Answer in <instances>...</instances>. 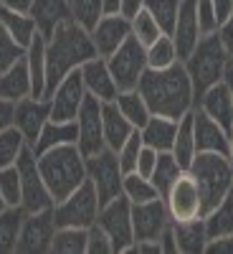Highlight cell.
Returning a JSON list of instances; mask_svg holds the SVG:
<instances>
[{"mask_svg":"<svg viewBox=\"0 0 233 254\" xmlns=\"http://www.w3.org/2000/svg\"><path fill=\"white\" fill-rule=\"evenodd\" d=\"M195 3L198 0H180V10H178V20L173 28V41L178 49V59L185 61L190 56V51L195 49V44L200 41V26H198V13H195Z\"/></svg>","mask_w":233,"mask_h":254,"instance_id":"d6986e66","label":"cell"},{"mask_svg":"<svg viewBox=\"0 0 233 254\" xmlns=\"http://www.w3.org/2000/svg\"><path fill=\"white\" fill-rule=\"evenodd\" d=\"M51 252L53 254H87V229L58 226Z\"/></svg>","mask_w":233,"mask_h":254,"instance_id":"d590c367","label":"cell"},{"mask_svg":"<svg viewBox=\"0 0 233 254\" xmlns=\"http://www.w3.org/2000/svg\"><path fill=\"white\" fill-rule=\"evenodd\" d=\"M81 81H84V89L87 94L96 97L99 102H114L119 89H117V81L107 66V59L104 56H94L87 64H81Z\"/></svg>","mask_w":233,"mask_h":254,"instance_id":"ac0fdd59","label":"cell"},{"mask_svg":"<svg viewBox=\"0 0 233 254\" xmlns=\"http://www.w3.org/2000/svg\"><path fill=\"white\" fill-rule=\"evenodd\" d=\"M144 10L150 13L157 26L162 28V33L170 36L178 20V10H180V0H144Z\"/></svg>","mask_w":233,"mask_h":254,"instance_id":"f35d334b","label":"cell"},{"mask_svg":"<svg viewBox=\"0 0 233 254\" xmlns=\"http://www.w3.org/2000/svg\"><path fill=\"white\" fill-rule=\"evenodd\" d=\"M228 61H231V56L226 54L218 33H205V36H200V41L195 44V49L190 51V56L183 61L185 69H187V74H190V81H193L195 102H198V97H200L208 87H213V84L223 81V74H226Z\"/></svg>","mask_w":233,"mask_h":254,"instance_id":"5b68a950","label":"cell"},{"mask_svg":"<svg viewBox=\"0 0 233 254\" xmlns=\"http://www.w3.org/2000/svg\"><path fill=\"white\" fill-rule=\"evenodd\" d=\"M56 237V221H53V208L36 211V214H26L23 224H20L18 234V254H46L51 252Z\"/></svg>","mask_w":233,"mask_h":254,"instance_id":"8fae6325","label":"cell"},{"mask_svg":"<svg viewBox=\"0 0 233 254\" xmlns=\"http://www.w3.org/2000/svg\"><path fill=\"white\" fill-rule=\"evenodd\" d=\"M107 66H109V71L117 81L119 92L137 89L142 74L147 71V49L135 36H130L112 56H107Z\"/></svg>","mask_w":233,"mask_h":254,"instance_id":"ba28073f","label":"cell"},{"mask_svg":"<svg viewBox=\"0 0 233 254\" xmlns=\"http://www.w3.org/2000/svg\"><path fill=\"white\" fill-rule=\"evenodd\" d=\"M170 224H173V231H175L178 252H183V254H203V249L208 244L203 216L187 219V221H170Z\"/></svg>","mask_w":233,"mask_h":254,"instance_id":"83f0119b","label":"cell"},{"mask_svg":"<svg viewBox=\"0 0 233 254\" xmlns=\"http://www.w3.org/2000/svg\"><path fill=\"white\" fill-rule=\"evenodd\" d=\"M144 8V0H122V15L124 18H132Z\"/></svg>","mask_w":233,"mask_h":254,"instance_id":"db71d44e","label":"cell"},{"mask_svg":"<svg viewBox=\"0 0 233 254\" xmlns=\"http://www.w3.org/2000/svg\"><path fill=\"white\" fill-rule=\"evenodd\" d=\"M101 3H104V15L122 13V0H101Z\"/></svg>","mask_w":233,"mask_h":254,"instance_id":"9f6ffc18","label":"cell"},{"mask_svg":"<svg viewBox=\"0 0 233 254\" xmlns=\"http://www.w3.org/2000/svg\"><path fill=\"white\" fill-rule=\"evenodd\" d=\"M198 107L210 117L216 120L223 130H233V97H231V89L226 81H218L213 87H208L200 97H198Z\"/></svg>","mask_w":233,"mask_h":254,"instance_id":"44dd1931","label":"cell"},{"mask_svg":"<svg viewBox=\"0 0 233 254\" xmlns=\"http://www.w3.org/2000/svg\"><path fill=\"white\" fill-rule=\"evenodd\" d=\"M79 140V127H76V120L71 122H56V120H48L41 130L38 140L33 142V153L41 155L51 150V147H61V145H76Z\"/></svg>","mask_w":233,"mask_h":254,"instance_id":"d4e9b609","label":"cell"},{"mask_svg":"<svg viewBox=\"0 0 233 254\" xmlns=\"http://www.w3.org/2000/svg\"><path fill=\"white\" fill-rule=\"evenodd\" d=\"M51 120V102L44 99V97H26L15 102V117H13V125L18 127L23 137L28 140V145L33 147V142L38 140L44 125Z\"/></svg>","mask_w":233,"mask_h":254,"instance_id":"2e32d148","label":"cell"},{"mask_svg":"<svg viewBox=\"0 0 233 254\" xmlns=\"http://www.w3.org/2000/svg\"><path fill=\"white\" fill-rule=\"evenodd\" d=\"M23 56L31 74V97H44L46 94V36L36 33Z\"/></svg>","mask_w":233,"mask_h":254,"instance_id":"4316f807","label":"cell"},{"mask_svg":"<svg viewBox=\"0 0 233 254\" xmlns=\"http://www.w3.org/2000/svg\"><path fill=\"white\" fill-rule=\"evenodd\" d=\"M31 3H33V0H0V5H3V8L20 10V13H28L31 10Z\"/></svg>","mask_w":233,"mask_h":254,"instance_id":"11a10c76","label":"cell"},{"mask_svg":"<svg viewBox=\"0 0 233 254\" xmlns=\"http://www.w3.org/2000/svg\"><path fill=\"white\" fill-rule=\"evenodd\" d=\"M23 54H26V49L18 46L15 41L5 33V28L0 26V74H3L5 69H10Z\"/></svg>","mask_w":233,"mask_h":254,"instance_id":"ee69618b","label":"cell"},{"mask_svg":"<svg viewBox=\"0 0 233 254\" xmlns=\"http://www.w3.org/2000/svg\"><path fill=\"white\" fill-rule=\"evenodd\" d=\"M36 20V28L41 36H51L63 20L71 18V8H69V0H33L31 10H28Z\"/></svg>","mask_w":233,"mask_h":254,"instance_id":"7402d4cb","label":"cell"},{"mask_svg":"<svg viewBox=\"0 0 233 254\" xmlns=\"http://www.w3.org/2000/svg\"><path fill=\"white\" fill-rule=\"evenodd\" d=\"M0 8H3V5H0Z\"/></svg>","mask_w":233,"mask_h":254,"instance_id":"94428289","label":"cell"},{"mask_svg":"<svg viewBox=\"0 0 233 254\" xmlns=\"http://www.w3.org/2000/svg\"><path fill=\"white\" fill-rule=\"evenodd\" d=\"M175 132H178V120L160 117V115H152L147 120V125L140 130L142 142L147 147H152V150H157V153H170Z\"/></svg>","mask_w":233,"mask_h":254,"instance_id":"484cf974","label":"cell"},{"mask_svg":"<svg viewBox=\"0 0 233 254\" xmlns=\"http://www.w3.org/2000/svg\"><path fill=\"white\" fill-rule=\"evenodd\" d=\"M0 26H3L5 33L23 49H28L33 36L38 33L36 20H33L31 13H20V10H10V8H0Z\"/></svg>","mask_w":233,"mask_h":254,"instance_id":"f1b7e54d","label":"cell"},{"mask_svg":"<svg viewBox=\"0 0 233 254\" xmlns=\"http://www.w3.org/2000/svg\"><path fill=\"white\" fill-rule=\"evenodd\" d=\"M84 97H87V89H84V81H81V71L74 69L69 76H63V81L48 97V102H51V120H56V122L76 120Z\"/></svg>","mask_w":233,"mask_h":254,"instance_id":"5bb4252c","label":"cell"},{"mask_svg":"<svg viewBox=\"0 0 233 254\" xmlns=\"http://www.w3.org/2000/svg\"><path fill=\"white\" fill-rule=\"evenodd\" d=\"M87 254H114L112 239L99 224H92L87 229Z\"/></svg>","mask_w":233,"mask_h":254,"instance_id":"f6af8a7d","label":"cell"},{"mask_svg":"<svg viewBox=\"0 0 233 254\" xmlns=\"http://www.w3.org/2000/svg\"><path fill=\"white\" fill-rule=\"evenodd\" d=\"M23 216H26V211L20 206H8V208L0 211V254H13L15 252Z\"/></svg>","mask_w":233,"mask_h":254,"instance_id":"1f68e13d","label":"cell"},{"mask_svg":"<svg viewBox=\"0 0 233 254\" xmlns=\"http://www.w3.org/2000/svg\"><path fill=\"white\" fill-rule=\"evenodd\" d=\"M178 49H175V41L173 36H160L152 46H147V69H167L178 64Z\"/></svg>","mask_w":233,"mask_h":254,"instance_id":"74e56055","label":"cell"},{"mask_svg":"<svg viewBox=\"0 0 233 254\" xmlns=\"http://www.w3.org/2000/svg\"><path fill=\"white\" fill-rule=\"evenodd\" d=\"M231 196H233V188H231Z\"/></svg>","mask_w":233,"mask_h":254,"instance_id":"91938a15","label":"cell"},{"mask_svg":"<svg viewBox=\"0 0 233 254\" xmlns=\"http://www.w3.org/2000/svg\"><path fill=\"white\" fill-rule=\"evenodd\" d=\"M26 147H31V145H28V140L23 137V132H20L15 125L0 130V168L15 165Z\"/></svg>","mask_w":233,"mask_h":254,"instance_id":"e575fe53","label":"cell"},{"mask_svg":"<svg viewBox=\"0 0 233 254\" xmlns=\"http://www.w3.org/2000/svg\"><path fill=\"white\" fill-rule=\"evenodd\" d=\"M96 56V49L92 44V33L81 28L74 18L63 23L46 38V94L48 99L53 89L69 76L74 69H81V64Z\"/></svg>","mask_w":233,"mask_h":254,"instance_id":"7a4b0ae2","label":"cell"},{"mask_svg":"<svg viewBox=\"0 0 233 254\" xmlns=\"http://www.w3.org/2000/svg\"><path fill=\"white\" fill-rule=\"evenodd\" d=\"M223 81L228 84V89H231V97H233V59L228 61V66H226V74H223Z\"/></svg>","mask_w":233,"mask_h":254,"instance_id":"6f0895ef","label":"cell"},{"mask_svg":"<svg viewBox=\"0 0 233 254\" xmlns=\"http://www.w3.org/2000/svg\"><path fill=\"white\" fill-rule=\"evenodd\" d=\"M96 224L107 231V237L112 239L114 254L130 252V247L135 244V226H132V203H130V198L117 196L109 203H104L99 208Z\"/></svg>","mask_w":233,"mask_h":254,"instance_id":"9c48e42d","label":"cell"},{"mask_svg":"<svg viewBox=\"0 0 233 254\" xmlns=\"http://www.w3.org/2000/svg\"><path fill=\"white\" fill-rule=\"evenodd\" d=\"M193 132H195V150L198 153H221L228 155V130L210 120L198 104L193 107Z\"/></svg>","mask_w":233,"mask_h":254,"instance_id":"ffe728a7","label":"cell"},{"mask_svg":"<svg viewBox=\"0 0 233 254\" xmlns=\"http://www.w3.org/2000/svg\"><path fill=\"white\" fill-rule=\"evenodd\" d=\"M203 224H205L208 239L233 234V196L228 193L218 206H213L210 211H205V214H203Z\"/></svg>","mask_w":233,"mask_h":254,"instance_id":"4dcf8cb0","label":"cell"},{"mask_svg":"<svg viewBox=\"0 0 233 254\" xmlns=\"http://www.w3.org/2000/svg\"><path fill=\"white\" fill-rule=\"evenodd\" d=\"M13 117H15V102L0 99V130L13 125Z\"/></svg>","mask_w":233,"mask_h":254,"instance_id":"816d5d0a","label":"cell"},{"mask_svg":"<svg viewBox=\"0 0 233 254\" xmlns=\"http://www.w3.org/2000/svg\"><path fill=\"white\" fill-rule=\"evenodd\" d=\"M15 165H18V173H20V208H23L26 214L53 208V196H51L44 176H41L38 158L33 153V147H26Z\"/></svg>","mask_w":233,"mask_h":254,"instance_id":"52a82bcc","label":"cell"},{"mask_svg":"<svg viewBox=\"0 0 233 254\" xmlns=\"http://www.w3.org/2000/svg\"><path fill=\"white\" fill-rule=\"evenodd\" d=\"M26 97H31V74H28L26 56H20L10 69L0 74V99L20 102Z\"/></svg>","mask_w":233,"mask_h":254,"instance_id":"cb8c5ba5","label":"cell"},{"mask_svg":"<svg viewBox=\"0 0 233 254\" xmlns=\"http://www.w3.org/2000/svg\"><path fill=\"white\" fill-rule=\"evenodd\" d=\"M130 26H132V36L140 41V44H142L144 49H147V46H152L160 36H165V33H162V28L157 26V20H155L150 13H147L144 8H142L137 15H132V18H130Z\"/></svg>","mask_w":233,"mask_h":254,"instance_id":"60d3db41","label":"cell"},{"mask_svg":"<svg viewBox=\"0 0 233 254\" xmlns=\"http://www.w3.org/2000/svg\"><path fill=\"white\" fill-rule=\"evenodd\" d=\"M132 226L135 242L140 239H157L170 226V214L162 198H152L144 203H132Z\"/></svg>","mask_w":233,"mask_h":254,"instance_id":"9a60e30c","label":"cell"},{"mask_svg":"<svg viewBox=\"0 0 233 254\" xmlns=\"http://www.w3.org/2000/svg\"><path fill=\"white\" fill-rule=\"evenodd\" d=\"M183 173H185V171L180 168V163L173 158V153H160V155H157V165H155V171H152L150 181L155 183L160 198L173 188V183H175Z\"/></svg>","mask_w":233,"mask_h":254,"instance_id":"836d02e7","label":"cell"},{"mask_svg":"<svg viewBox=\"0 0 233 254\" xmlns=\"http://www.w3.org/2000/svg\"><path fill=\"white\" fill-rule=\"evenodd\" d=\"M117 107L122 110V115L132 122V127H137V130H142V127L147 125V120L152 117L150 107H147L144 97L140 94V89H124L117 94Z\"/></svg>","mask_w":233,"mask_h":254,"instance_id":"d6a6232c","label":"cell"},{"mask_svg":"<svg viewBox=\"0 0 233 254\" xmlns=\"http://www.w3.org/2000/svg\"><path fill=\"white\" fill-rule=\"evenodd\" d=\"M187 173L198 183L203 214L218 206L233 188V163L221 153H195Z\"/></svg>","mask_w":233,"mask_h":254,"instance_id":"277c9868","label":"cell"},{"mask_svg":"<svg viewBox=\"0 0 233 254\" xmlns=\"http://www.w3.org/2000/svg\"><path fill=\"white\" fill-rule=\"evenodd\" d=\"M228 160L233 163V130L228 132Z\"/></svg>","mask_w":233,"mask_h":254,"instance_id":"680465c9","label":"cell"},{"mask_svg":"<svg viewBox=\"0 0 233 254\" xmlns=\"http://www.w3.org/2000/svg\"><path fill=\"white\" fill-rule=\"evenodd\" d=\"M69 8H71V18L81 28H87L89 33L94 31V26L104 15V3L101 0H69Z\"/></svg>","mask_w":233,"mask_h":254,"instance_id":"ab89813d","label":"cell"},{"mask_svg":"<svg viewBox=\"0 0 233 254\" xmlns=\"http://www.w3.org/2000/svg\"><path fill=\"white\" fill-rule=\"evenodd\" d=\"M38 158V168L44 176L53 203L66 198L69 193L87 181V158L81 155V150L76 145H61V147H51V150L36 155Z\"/></svg>","mask_w":233,"mask_h":254,"instance_id":"3957f363","label":"cell"},{"mask_svg":"<svg viewBox=\"0 0 233 254\" xmlns=\"http://www.w3.org/2000/svg\"><path fill=\"white\" fill-rule=\"evenodd\" d=\"M99 196L96 188L92 186V181L87 178L74 193H69L66 198H61L53 203V221L56 229L58 226H76V229H89L92 224H96L99 216Z\"/></svg>","mask_w":233,"mask_h":254,"instance_id":"8992f818","label":"cell"},{"mask_svg":"<svg viewBox=\"0 0 233 254\" xmlns=\"http://www.w3.org/2000/svg\"><path fill=\"white\" fill-rule=\"evenodd\" d=\"M157 150H152V147H142L140 150V158H137V165H135V171L140 173V176H144V178H150L152 176V171H155V165H157Z\"/></svg>","mask_w":233,"mask_h":254,"instance_id":"7dc6e473","label":"cell"},{"mask_svg":"<svg viewBox=\"0 0 233 254\" xmlns=\"http://www.w3.org/2000/svg\"><path fill=\"white\" fill-rule=\"evenodd\" d=\"M132 36L130 18H124L122 13L117 15H101V20L92 31V44L96 49V56H112L127 38Z\"/></svg>","mask_w":233,"mask_h":254,"instance_id":"e0dca14e","label":"cell"},{"mask_svg":"<svg viewBox=\"0 0 233 254\" xmlns=\"http://www.w3.org/2000/svg\"><path fill=\"white\" fill-rule=\"evenodd\" d=\"M157 244H160V252L162 254H178V242H175V231H173V224L167 226L162 234L157 237Z\"/></svg>","mask_w":233,"mask_h":254,"instance_id":"f907efd6","label":"cell"},{"mask_svg":"<svg viewBox=\"0 0 233 254\" xmlns=\"http://www.w3.org/2000/svg\"><path fill=\"white\" fill-rule=\"evenodd\" d=\"M162 201L167 206L170 221H187V219L203 216V201H200L198 183L187 171L173 183V188L162 196Z\"/></svg>","mask_w":233,"mask_h":254,"instance_id":"4fadbf2b","label":"cell"},{"mask_svg":"<svg viewBox=\"0 0 233 254\" xmlns=\"http://www.w3.org/2000/svg\"><path fill=\"white\" fill-rule=\"evenodd\" d=\"M76 127H79V140L76 147L84 158H92L101 153L107 142H104V125H101V102L92 94L84 97L81 110L76 115Z\"/></svg>","mask_w":233,"mask_h":254,"instance_id":"7c38bea8","label":"cell"},{"mask_svg":"<svg viewBox=\"0 0 233 254\" xmlns=\"http://www.w3.org/2000/svg\"><path fill=\"white\" fill-rule=\"evenodd\" d=\"M87 178L92 181V186L96 188L99 203H109L112 198L122 196V181H124V171L117 160V153L104 147L101 153L87 158Z\"/></svg>","mask_w":233,"mask_h":254,"instance_id":"30bf717a","label":"cell"},{"mask_svg":"<svg viewBox=\"0 0 233 254\" xmlns=\"http://www.w3.org/2000/svg\"><path fill=\"white\" fill-rule=\"evenodd\" d=\"M205 254H233V234L228 237H216V239H208Z\"/></svg>","mask_w":233,"mask_h":254,"instance_id":"c3c4849f","label":"cell"},{"mask_svg":"<svg viewBox=\"0 0 233 254\" xmlns=\"http://www.w3.org/2000/svg\"><path fill=\"white\" fill-rule=\"evenodd\" d=\"M218 38H221V44H223V49H226V54L233 59V13L223 20V23L218 26Z\"/></svg>","mask_w":233,"mask_h":254,"instance_id":"681fc988","label":"cell"},{"mask_svg":"<svg viewBox=\"0 0 233 254\" xmlns=\"http://www.w3.org/2000/svg\"><path fill=\"white\" fill-rule=\"evenodd\" d=\"M213 3V10H216V18H218V26L233 13V0H210Z\"/></svg>","mask_w":233,"mask_h":254,"instance_id":"f5cc1de1","label":"cell"},{"mask_svg":"<svg viewBox=\"0 0 233 254\" xmlns=\"http://www.w3.org/2000/svg\"><path fill=\"white\" fill-rule=\"evenodd\" d=\"M101 125H104V142L109 150H119L127 142L137 127H132V122L122 115V110L117 107V102H101Z\"/></svg>","mask_w":233,"mask_h":254,"instance_id":"603a6c76","label":"cell"},{"mask_svg":"<svg viewBox=\"0 0 233 254\" xmlns=\"http://www.w3.org/2000/svg\"><path fill=\"white\" fill-rule=\"evenodd\" d=\"M173 158L180 163L183 171H187L190 163L195 158V132H193V110H190L185 117L178 120V132H175V140H173V147H170Z\"/></svg>","mask_w":233,"mask_h":254,"instance_id":"f546056e","label":"cell"},{"mask_svg":"<svg viewBox=\"0 0 233 254\" xmlns=\"http://www.w3.org/2000/svg\"><path fill=\"white\" fill-rule=\"evenodd\" d=\"M195 13H198V26H200L203 36L218 31V18H216V10H213V3H210V0H198Z\"/></svg>","mask_w":233,"mask_h":254,"instance_id":"bcb514c9","label":"cell"},{"mask_svg":"<svg viewBox=\"0 0 233 254\" xmlns=\"http://www.w3.org/2000/svg\"><path fill=\"white\" fill-rule=\"evenodd\" d=\"M144 147V142H142V135H140V130H135L130 137H127V142L117 150V160H119V165H122V171L124 173H132L135 171V165H137V158H140V150Z\"/></svg>","mask_w":233,"mask_h":254,"instance_id":"7bdbcfd3","label":"cell"},{"mask_svg":"<svg viewBox=\"0 0 233 254\" xmlns=\"http://www.w3.org/2000/svg\"><path fill=\"white\" fill-rule=\"evenodd\" d=\"M152 115L180 120L195 107V89L185 64L178 61L167 69H147L137 84Z\"/></svg>","mask_w":233,"mask_h":254,"instance_id":"6da1fadb","label":"cell"},{"mask_svg":"<svg viewBox=\"0 0 233 254\" xmlns=\"http://www.w3.org/2000/svg\"><path fill=\"white\" fill-rule=\"evenodd\" d=\"M122 196H124V198H130V203H144V201L160 198L155 183H152L150 178L140 176L137 171L124 173V181H122Z\"/></svg>","mask_w":233,"mask_h":254,"instance_id":"8d00e7d4","label":"cell"},{"mask_svg":"<svg viewBox=\"0 0 233 254\" xmlns=\"http://www.w3.org/2000/svg\"><path fill=\"white\" fill-rule=\"evenodd\" d=\"M0 196L5 206H20V173L18 165L0 168Z\"/></svg>","mask_w":233,"mask_h":254,"instance_id":"b9f144b4","label":"cell"}]
</instances>
